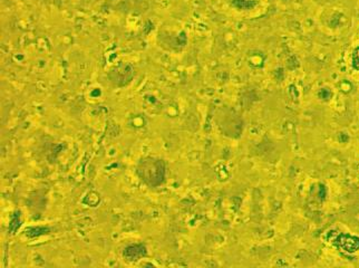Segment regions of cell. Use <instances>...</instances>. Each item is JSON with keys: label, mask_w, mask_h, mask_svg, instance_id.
Returning a JSON list of instances; mask_svg holds the SVG:
<instances>
[{"label": "cell", "mask_w": 359, "mask_h": 268, "mask_svg": "<svg viewBox=\"0 0 359 268\" xmlns=\"http://www.w3.org/2000/svg\"><path fill=\"white\" fill-rule=\"evenodd\" d=\"M136 173L139 179L148 187H158L165 179V163L159 159L145 158L139 161Z\"/></svg>", "instance_id": "cell-1"}, {"label": "cell", "mask_w": 359, "mask_h": 268, "mask_svg": "<svg viewBox=\"0 0 359 268\" xmlns=\"http://www.w3.org/2000/svg\"><path fill=\"white\" fill-rule=\"evenodd\" d=\"M338 242H339V246L348 252H355L359 249V238L357 237H352L349 235H340L339 236Z\"/></svg>", "instance_id": "cell-2"}, {"label": "cell", "mask_w": 359, "mask_h": 268, "mask_svg": "<svg viewBox=\"0 0 359 268\" xmlns=\"http://www.w3.org/2000/svg\"><path fill=\"white\" fill-rule=\"evenodd\" d=\"M144 255H146V248L142 245H132L127 247L124 251V256L132 258V259H137Z\"/></svg>", "instance_id": "cell-3"}, {"label": "cell", "mask_w": 359, "mask_h": 268, "mask_svg": "<svg viewBox=\"0 0 359 268\" xmlns=\"http://www.w3.org/2000/svg\"><path fill=\"white\" fill-rule=\"evenodd\" d=\"M352 66L356 71L359 72V46L357 48H355L352 54Z\"/></svg>", "instance_id": "cell-4"}]
</instances>
